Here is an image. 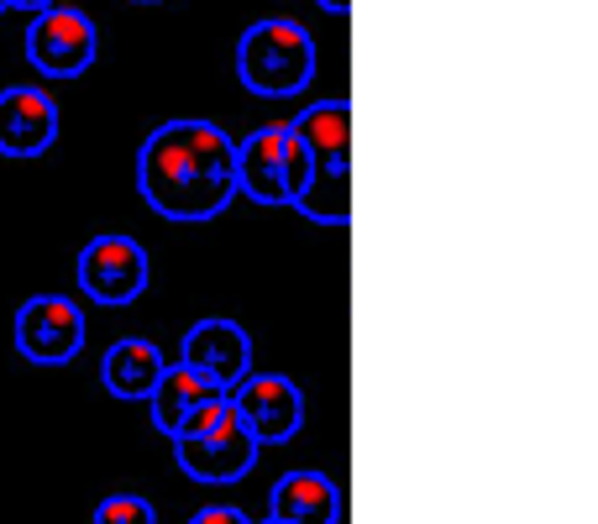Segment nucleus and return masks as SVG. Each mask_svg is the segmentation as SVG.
Wrapping results in <instances>:
<instances>
[{"instance_id": "obj_1", "label": "nucleus", "mask_w": 598, "mask_h": 524, "mask_svg": "<svg viewBox=\"0 0 598 524\" xmlns=\"http://www.w3.org/2000/svg\"><path fill=\"white\" fill-rule=\"evenodd\" d=\"M137 190L163 220H216L237 200V143L216 121H163L143 143Z\"/></svg>"}, {"instance_id": "obj_2", "label": "nucleus", "mask_w": 598, "mask_h": 524, "mask_svg": "<svg viewBox=\"0 0 598 524\" xmlns=\"http://www.w3.org/2000/svg\"><path fill=\"white\" fill-rule=\"evenodd\" d=\"M289 126L311 158V179L294 200V210L315 226H352V105L320 100Z\"/></svg>"}, {"instance_id": "obj_3", "label": "nucleus", "mask_w": 598, "mask_h": 524, "mask_svg": "<svg viewBox=\"0 0 598 524\" xmlns=\"http://www.w3.org/2000/svg\"><path fill=\"white\" fill-rule=\"evenodd\" d=\"M237 73L252 95L284 100L300 95L315 79V37L289 16H268L252 22L237 43Z\"/></svg>"}, {"instance_id": "obj_4", "label": "nucleus", "mask_w": 598, "mask_h": 524, "mask_svg": "<svg viewBox=\"0 0 598 524\" xmlns=\"http://www.w3.org/2000/svg\"><path fill=\"white\" fill-rule=\"evenodd\" d=\"M305 179H311V158H305V147H300L289 121L258 126L247 143H237V194H247V200L294 210Z\"/></svg>"}, {"instance_id": "obj_5", "label": "nucleus", "mask_w": 598, "mask_h": 524, "mask_svg": "<svg viewBox=\"0 0 598 524\" xmlns=\"http://www.w3.org/2000/svg\"><path fill=\"white\" fill-rule=\"evenodd\" d=\"M226 399H232V394H226ZM258 452H263L258 435L241 425L232 405L221 409L216 425H205L200 435H179V441H173L179 472L194 477V482H211V488H221V482H241V477L252 472Z\"/></svg>"}, {"instance_id": "obj_6", "label": "nucleus", "mask_w": 598, "mask_h": 524, "mask_svg": "<svg viewBox=\"0 0 598 524\" xmlns=\"http://www.w3.org/2000/svg\"><path fill=\"white\" fill-rule=\"evenodd\" d=\"M95 53H100V32L84 11H74V5L32 11L26 58H32L37 73H48V79H79V73L95 64Z\"/></svg>"}, {"instance_id": "obj_7", "label": "nucleus", "mask_w": 598, "mask_h": 524, "mask_svg": "<svg viewBox=\"0 0 598 524\" xmlns=\"http://www.w3.org/2000/svg\"><path fill=\"white\" fill-rule=\"evenodd\" d=\"M74 278H79V294H90L95 305H111V310H116V305H132V299L147 288V278H153L147 247L143 241H132V237L84 241Z\"/></svg>"}, {"instance_id": "obj_8", "label": "nucleus", "mask_w": 598, "mask_h": 524, "mask_svg": "<svg viewBox=\"0 0 598 524\" xmlns=\"http://www.w3.org/2000/svg\"><path fill=\"white\" fill-rule=\"evenodd\" d=\"M232 409L258 435V446H284L305 425V394L284 373H247L241 383H232Z\"/></svg>"}, {"instance_id": "obj_9", "label": "nucleus", "mask_w": 598, "mask_h": 524, "mask_svg": "<svg viewBox=\"0 0 598 524\" xmlns=\"http://www.w3.org/2000/svg\"><path fill=\"white\" fill-rule=\"evenodd\" d=\"M16 352L37 367H64L84 352V310L64 294H37L16 315Z\"/></svg>"}, {"instance_id": "obj_10", "label": "nucleus", "mask_w": 598, "mask_h": 524, "mask_svg": "<svg viewBox=\"0 0 598 524\" xmlns=\"http://www.w3.org/2000/svg\"><path fill=\"white\" fill-rule=\"evenodd\" d=\"M179 362H184L190 373L221 383V388L232 394V383H241L247 373H252V341H247V331H241L237 320L211 315V320H194L190 326V335H184V357Z\"/></svg>"}, {"instance_id": "obj_11", "label": "nucleus", "mask_w": 598, "mask_h": 524, "mask_svg": "<svg viewBox=\"0 0 598 524\" xmlns=\"http://www.w3.org/2000/svg\"><path fill=\"white\" fill-rule=\"evenodd\" d=\"M58 143V105L37 84H16L0 95V152L5 158H37Z\"/></svg>"}, {"instance_id": "obj_12", "label": "nucleus", "mask_w": 598, "mask_h": 524, "mask_svg": "<svg viewBox=\"0 0 598 524\" xmlns=\"http://www.w3.org/2000/svg\"><path fill=\"white\" fill-rule=\"evenodd\" d=\"M268 520L279 524H336L341 520V493L326 472H289L273 482Z\"/></svg>"}, {"instance_id": "obj_13", "label": "nucleus", "mask_w": 598, "mask_h": 524, "mask_svg": "<svg viewBox=\"0 0 598 524\" xmlns=\"http://www.w3.org/2000/svg\"><path fill=\"white\" fill-rule=\"evenodd\" d=\"M216 399H226V388L211 378H200V373H190L184 362L179 367H163V378L153 383V394H147L143 405L153 409V425L163 430L168 441L179 435V425L190 420L194 409H205V405H216Z\"/></svg>"}, {"instance_id": "obj_14", "label": "nucleus", "mask_w": 598, "mask_h": 524, "mask_svg": "<svg viewBox=\"0 0 598 524\" xmlns=\"http://www.w3.org/2000/svg\"><path fill=\"white\" fill-rule=\"evenodd\" d=\"M163 352H158V341H143V335H126V341H116L111 352H105V362H100V378H105V388L116 394V399H126V405H137V399H147L153 394V383L163 378Z\"/></svg>"}, {"instance_id": "obj_15", "label": "nucleus", "mask_w": 598, "mask_h": 524, "mask_svg": "<svg viewBox=\"0 0 598 524\" xmlns=\"http://www.w3.org/2000/svg\"><path fill=\"white\" fill-rule=\"evenodd\" d=\"M95 524H158V514L143 493H111L105 503H95Z\"/></svg>"}, {"instance_id": "obj_16", "label": "nucleus", "mask_w": 598, "mask_h": 524, "mask_svg": "<svg viewBox=\"0 0 598 524\" xmlns=\"http://www.w3.org/2000/svg\"><path fill=\"white\" fill-rule=\"evenodd\" d=\"M190 524H252L241 509H232V503H211V509H200Z\"/></svg>"}, {"instance_id": "obj_17", "label": "nucleus", "mask_w": 598, "mask_h": 524, "mask_svg": "<svg viewBox=\"0 0 598 524\" xmlns=\"http://www.w3.org/2000/svg\"><path fill=\"white\" fill-rule=\"evenodd\" d=\"M5 5H22V11H48V5H58V0H5Z\"/></svg>"}, {"instance_id": "obj_18", "label": "nucleus", "mask_w": 598, "mask_h": 524, "mask_svg": "<svg viewBox=\"0 0 598 524\" xmlns=\"http://www.w3.org/2000/svg\"><path fill=\"white\" fill-rule=\"evenodd\" d=\"M320 5H326L331 16H347V11H352V0H320Z\"/></svg>"}, {"instance_id": "obj_19", "label": "nucleus", "mask_w": 598, "mask_h": 524, "mask_svg": "<svg viewBox=\"0 0 598 524\" xmlns=\"http://www.w3.org/2000/svg\"><path fill=\"white\" fill-rule=\"evenodd\" d=\"M137 5H158V0H137Z\"/></svg>"}, {"instance_id": "obj_20", "label": "nucleus", "mask_w": 598, "mask_h": 524, "mask_svg": "<svg viewBox=\"0 0 598 524\" xmlns=\"http://www.w3.org/2000/svg\"><path fill=\"white\" fill-rule=\"evenodd\" d=\"M252 524H258V520H252ZM263 524H279V520H263Z\"/></svg>"}, {"instance_id": "obj_21", "label": "nucleus", "mask_w": 598, "mask_h": 524, "mask_svg": "<svg viewBox=\"0 0 598 524\" xmlns=\"http://www.w3.org/2000/svg\"><path fill=\"white\" fill-rule=\"evenodd\" d=\"M0 11H5V0H0Z\"/></svg>"}]
</instances>
